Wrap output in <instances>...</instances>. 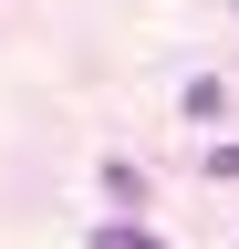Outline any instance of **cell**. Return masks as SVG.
<instances>
[{"instance_id": "obj_1", "label": "cell", "mask_w": 239, "mask_h": 249, "mask_svg": "<svg viewBox=\"0 0 239 249\" xmlns=\"http://www.w3.org/2000/svg\"><path fill=\"white\" fill-rule=\"evenodd\" d=\"M83 249H166V239H156V229H125V218H114V229H94Z\"/></svg>"}, {"instance_id": "obj_2", "label": "cell", "mask_w": 239, "mask_h": 249, "mask_svg": "<svg viewBox=\"0 0 239 249\" xmlns=\"http://www.w3.org/2000/svg\"><path fill=\"white\" fill-rule=\"evenodd\" d=\"M208 177H229V187H239V145H219V156H208Z\"/></svg>"}]
</instances>
